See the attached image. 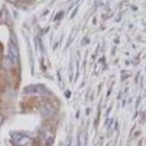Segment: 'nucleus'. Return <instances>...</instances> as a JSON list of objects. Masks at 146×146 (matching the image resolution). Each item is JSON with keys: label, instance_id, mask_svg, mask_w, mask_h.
Segmentation results:
<instances>
[{"label": "nucleus", "instance_id": "1", "mask_svg": "<svg viewBox=\"0 0 146 146\" xmlns=\"http://www.w3.org/2000/svg\"><path fill=\"white\" fill-rule=\"evenodd\" d=\"M9 53L10 55V58L14 62H16L18 56V50L16 45H14L12 42L9 44Z\"/></svg>", "mask_w": 146, "mask_h": 146}, {"label": "nucleus", "instance_id": "2", "mask_svg": "<svg viewBox=\"0 0 146 146\" xmlns=\"http://www.w3.org/2000/svg\"><path fill=\"white\" fill-rule=\"evenodd\" d=\"M13 60L11 59L10 58H8V57H5L4 58L3 62H2V66L6 70H10V69L13 68V62H12Z\"/></svg>", "mask_w": 146, "mask_h": 146}, {"label": "nucleus", "instance_id": "3", "mask_svg": "<svg viewBox=\"0 0 146 146\" xmlns=\"http://www.w3.org/2000/svg\"><path fill=\"white\" fill-rule=\"evenodd\" d=\"M2 122H3V116L2 115H0V125L2 124Z\"/></svg>", "mask_w": 146, "mask_h": 146}, {"label": "nucleus", "instance_id": "4", "mask_svg": "<svg viewBox=\"0 0 146 146\" xmlns=\"http://www.w3.org/2000/svg\"><path fill=\"white\" fill-rule=\"evenodd\" d=\"M9 1H10V2H16L17 1H18V0H9Z\"/></svg>", "mask_w": 146, "mask_h": 146}]
</instances>
